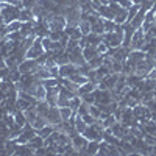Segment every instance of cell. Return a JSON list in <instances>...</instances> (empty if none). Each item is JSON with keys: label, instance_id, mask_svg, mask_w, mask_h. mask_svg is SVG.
Returning a JSON list of instances; mask_svg holds the SVG:
<instances>
[{"label": "cell", "instance_id": "obj_19", "mask_svg": "<svg viewBox=\"0 0 156 156\" xmlns=\"http://www.w3.org/2000/svg\"><path fill=\"white\" fill-rule=\"evenodd\" d=\"M48 109H50V105L47 103V100H41V101L36 103V111H37L39 115H44L45 117V114L48 112Z\"/></svg>", "mask_w": 156, "mask_h": 156}, {"label": "cell", "instance_id": "obj_3", "mask_svg": "<svg viewBox=\"0 0 156 156\" xmlns=\"http://www.w3.org/2000/svg\"><path fill=\"white\" fill-rule=\"evenodd\" d=\"M44 51H45V50H44V47H42L41 37H36L34 42H33V45L27 50V53H25V58H28V59H36L37 56H41Z\"/></svg>", "mask_w": 156, "mask_h": 156}, {"label": "cell", "instance_id": "obj_29", "mask_svg": "<svg viewBox=\"0 0 156 156\" xmlns=\"http://www.w3.org/2000/svg\"><path fill=\"white\" fill-rule=\"evenodd\" d=\"M30 125H31L34 129H41L42 126H45V125H47V120H45V117H44V115H37V117H36V119H34Z\"/></svg>", "mask_w": 156, "mask_h": 156}, {"label": "cell", "instance_id": "obj_8", "mask_svg": "<svg viewBox=\"0 0 156 156\" xmlns=\"http://www.w3.org/2000/svg\"><path fill=\"white\" fill-rule=\"evenodd\" d=\"M20 27H22V22H20L19 19H17V20H12V22H9V23H6L5 27H3V31H2L3 37H6V34H9V33L20 31Z\"/></svg>", "mask_w": 156, "mask_h": 156}, {"label": "cell", "instance_id": "obj_18", "mask_svg": "<svg viewBox=\"0 0 156 156\" xmlns=\"http://www.w3.org/2000/svg\"><path fill=\"white\" fill-rule=\"evenodd\" d=\"M69 80H72V81L76 83L78 86H81V84H84V83L89 81V78H87V75H83V73H80V72H75V73H72V75L69 76Z\"/></svg>", "mask_w": 156, "mask_h": 156}, {"label": "cell", "instance_id": "obj_11", "mask_svg": "<svg viewBox=\"0 0 156 156\" xmlns=\"http://www.w3.org/2000/svg\"><path fill=\"white\" fill-rule=\"evenodd\" d=\"M97 89V83L94 81H87L84 84H81L80 87H78V95H83V94H89V92H94V90Z\"/></svg>", "mask_w": 156, "mask_h": 156}, {"label": "cell", "instance_id": "obj_40", "mask_svg": "<svg viewBox=\"0 0 156 156\" xmlns=\"http://www.w3.org/2000/svg\"><path fill=\"white\" fill-rule=\"evenodd\" d=\"M20 2H22V6H23V8L31 9V8L37 3V0H20Z\"/></svg>", "mask_w": 156, "mask_h": 156}, {"label": "cell", "instance_id": "obj_14", "mask_svg": "<svg viewBox=\"0 0 156 156\" xmlns=\"http://www.w3.org/2000/svg\"><path fill=\"white\" fill-rule=\"evenodd\" d=\"M19 20L20 22H30V20H36L34 16H33V11L28 9V8H22L19 11Z\"/></svg>", "mask_w": 156, "mask_h": 156}, {"label": "cell", "instance_id": "obj_30", "mask_svg": "<svg viewBox=\"0 0 156 156\" xmlns=\"http://www.w3.org/2000/svg\"><path fill=\"white\" fill-rule=\"evenodd\" d=\"M101 120H103V128H105V129H106V128H111V126L117 122V119H115L114 114H108L105 119H101Z\"/></svg>", "mask_w": 156, "mask_h": 156}, {"label": "cell", "instance_id": "obj_5", "mask_svg": "<svg viewBox=\"0 0 156 156\" xmlns=\"http://www.w3.org/2000/svg\"><path fill=\"white\" fill-rule=\"evenodd\" d=\"M87 139L81 134V133H78L72 137V145L73 148L76 150V153H86V147H87Z\"/></svg>", "mask_w": 156, "mask_h": 156}, {"label": "cell", "instance_id": "obj_28", "mask_svg": "<svg viewBox=\"0 0 156 156\" xmlns=\"http://www.w3.org/2000/svg\"><path fill=\"white\" fill-rule=\"evenodd\" d=\"M42 84H44V87H45V89L56 87V86H59V78H55V76L45 78V80H42Z\"/></svg>", "mask_w": 156, "mask_h": 156}, {"label": "cell", "instance_id": "obj_35", "mask_svg": "<svg viewBox=\"0 0 156 156\" xmlns=\"http://www.w3.org/2000/svg\"><path fill=\"white\" fill-rule=\"evenodd\" d=\"M41 41H42V47H44V50L48 51V50L51 48V42H53V41H51L48 36H42V37H41Z\"/></svg>", "mask_w": 156, "mask_h": 156}, {"label": "cell", "instance_id": "obj_32", "mask_svg": "<svg viewBox=\"0 0 156 156\" xmlns=\"http://www.w3.org/2000/svg\"><path fill=\"white\" fill-rule=\"evenodd\" d=\"M139 9H140V5H136V3H133L131 6L128 8V22L133 20V17L139 12Z\"/></svg>", "mask_w": 156, "mask_h": 156}, {"label": "cell", "instance_id": "obj_41", "mask_svg": "<svg viewBox=\"0 0 156 156\" xmlns=\"http://www.w3.org/2000/svg\"><path fill=\"white\" fill-rule=\"evenodd\" d=\"M81 117H83V120H84L87 125H92V123L95 122V117H94V115H90L89 112H87V114H84V115H81Z\"/></svg>", "mask_w": 156, "mask_h": 156}, {"label": "cell", "instance_id": "obj_2", "mask_svg": "<svg viewBox=\"0 0 156 156\" xmlns=\"http://www.w3.org/2000/svg\"><path fill=\"white\" fill-rule=\"evenodd\" d=\"M145 45V33L142 31V28H136L133 33L131 42H129V48L131 50H142Z\"/></svg>", "mask_w": 156, "mask_h": 156}, {"label": "cell", "instance_id": "obj_12", "mask_svg": "<svg viewBox=\"0 0 156 156\" xmlns=\"http://www.w3.org/2000/svg\"><path fill=\"white\" fill-rule=\"evenodd\" d=\"M103 22H105L103 17H98L95 22H92V23H90V31L97 33V34H103V33H105V25H103Z\"/></svg>", "mask_w": 156, "mask_h": 156}, {"label": "cell", "instance_id": "obj_9", "mask_svg": "<svg viewBox=\"0 0 156 156\" xmlns=\"http://www.w3.org/2000/svg\"><path fill=\"white\" fill-rule=\"evenodd\" d=\"M45 95H47V89L44 87L42 81L41 83H37L34 90H33V97L37 100V101H41V100H45Z\"/></svg>", "mask_w": 156, "mask_h": 156}, {"label": "cell", "instance_id": "obj_31", "mask_svg": "<svg viewBox=\"0 0 156 156\" xmlns=\"http://www.w3.org/2000/svg\"><path fill=\"white\" fill-rule=\"evenodd\" d=\"M78 28L81 30L83 36H87L90 33V22L89 20H80V23H78Z\"/></svg>", "mask_w": 156, "mask_h": 156}, {"label": "cell", "instance_id": "obj_34", "mask_svg": "<svg viewBox=\"0 0 156 156\" xmlns=\"http://www.w3.org/2000/svg\"><path fill=\"white\" fill-rule=\"evenodd\" d=\"M103 25H105V33H112L114 28H115V22L112 19H105Z\"/></svg>", "mask_w": 156, "mask_h": 156}, {"label": "cell", "instance_id": "obj_37", "mask_svg": "<svg viewBox=\"0 0 156 156\" xmlns=\"http://www.w3.org/2000/svg\"><path fill=\"white\" fill-rule=\"evenodd\" d=\"M56 106H69V98L64 97V95H59L58 97V101H56Z\"/></svg>", "mask_w": 156, "mask_h": 156}, {"label": "cell", "instance_id": "obj_16", "mask_svg": "<svg viewBox=\"0 0 156 156\" xmlns=\"http://www.w3.org/2000/svg\"><path fill=\"white\" fill-rule=\"evenodd\" d=\"M112 20H114L115 23H120V25L126 23V22H128V9H126V8H122V9L114 16Z\"/></svg>", "mask_w": 156, "mask_h": 156}, {"label": "cell", "instance_id": "obj_36", "mask_svg": "<svg viewBox=\"0 0 156 156\" xmlns=\"http://www.w3.org/2000/svg\"><path fill=\"white\" fill-rule=\"evenodd\" d=\"M87 112H89V105H87V103H84V101H81L80 108L76 109V114H78V115H84V114H87Z\"/></svg>", "mask_w": 156, "mask_h": 156}, {"label": "cell", "instance_id": "obj_45", "mask_svg": "<svg viewBox=\"0 0 156 156\" xmlns=\"http://www.w3.org/2000/svg\"><path fill=\"white\" fill-rule=\"evenodd\" d=\"M131 2L136 3V5H140V3H142V0H131Z\"/></svg>", "mask_w": 156, "mask_h": 156}, {"label": "cell", "instance_id": "obj_17", "mask_svg": "<svg viewBox=\"0 0 156 156\" xmlns=\"http://www.w3.org/2000/svg\"><path fill=\"white\" fill-rule=\"evenodd\" d=\"M97 55H100L98 51H97V47H94V45H86V47H83V56H84L86 61H89L90 58H94V56H97Z\"/></svg>", "mask_w": 156, "mask_h": 156}, {"label": "cell", "instance_id": "obj_39", "mask_svg": "<svg viewBox=\"0 0 156 156\" xmlns=\"http://www.w3.org/2000/svg\"><path fill=\"white\" fill-rule=\"evenodd\" d=\"M108 48H109V45L105 44V42H100V44L97 45V51H98L100 55H105L106 51H108Z\"/></svg>", "mask_w": 156, "mask_h": 156}, {"label": "cell", "instance_id": "obj_46", "mask_svg": "<svg viewBox=\"0 0 156 156\" xmlns=\"http://www.w3.org/2000/svg\"><path fill=\"white\" fill-rule=\"evenodd\" d=\"M0 14H2V6H0Z\"/></svg>", "mask_w": 156, "mask_h": 156}, {"label": "cell", "instance_id": "obj_23", "mask_svg": "<svg viewBox=\"0 0 156 156\" xmlns=\"http://www.w3.org/2000/svg\"><path fill=\"white\" fill-rule=\"evenodd\" d=\"M145 56H147V53L145 51H142V50H129V55H128V58L129 59H133V61H140V59H145Z\"/></svg>", "mask_w": 156, "mask_h": 156}, {"label": "cell", "instance_id": "obj_47", "mask_svg": "<svg viewBox=\"0 0 156 156\" xmlns=\"http://www.w3.org/2000/svg\"><path fill=\"white\" fill-rule=\"evenodd\" d=\"M154 69H156V59H154Z\"/></svg>", "mask_w": 156, "mask_h": 156}, {"label": "cell", "instance_id": "obj_43", "mask_svg": "<svg viewBox=\"0 0 156 156\" xmlns=\"http://www.w3.org/2000/svg\"><path fill=\"white\" fill-rule=\"evenodd\" d=\"M148 78H151V80H156V69H151L150 72H148V75H147Z\"/></svg>", "mask_w": 156, "mask_h": 156}, {"label": "cell", "instance_id": "obj_4", "mask_svg": "<svg viewBox=\"0 0 156 156\" xmlns=\"http://www.w3.org/2000/svg\"><path fill=\"white\" fill-rule=\"evenodd\" d=\"M45 120H47V123L53 125V126L62 123V117H61L59 108H58V106H50L48 112L45 114Z\"/></svg>", "mask_w": 156, "mask_h": 156}, {"label": "cell", "instance_id": "obj_20", "mask_svg": "<svg viewBox=\"0 0 156 156\" xmlns=\"http://www.w3.org/2000/svg\"><path fill=\"white\" fill-rule=\"evenodd\" d=\"M59 108V106H58ZM59 112H61V117H62V122H67L72 115H75L76 112L72 109V108H69V106H61L59 108Z\"/></svg>", "mask_w": 156, "mask_h": 156}, {"label": "cell", "instance_id": "obj_38", "mask_svg": "<svg viewBox=\"0 0 156 156\" xmlns=\"http://www.w3.org/2000/svg\"><path fill=\"white\" fill-rule=\"evenodd\" d=\"M64 31H48V37L51 39V41H59L61 36H62Z\"/></svg>", "mask_w": 156, "mask_h": 156}, {"label": "cell", "instance_id": "obj_44", "mask_svg": "<svg viewBox=\"0 0 156 156\" xmlns=\"http://www.w3.org/2000/svg\"><path fill=\"white\" fill-rule=\"evenodd\" d=\"M111 2H112V0H100V3H101V5H109Z\"/></svg>", "mask_w": 156, "mask_h": 156}, {"label": "cell", "instance_id": "obj_7", "mask_svg": "<svg viewBox=\"0 0 156 156\" xmlns=\"http://www.w3.org/2000/svg\"><path fill=\"white\" fill-rule=\"evenodd\" d=\"M59 86L56 87H51V89H47V95H45V100L50 106H56V101H58V97H59Z\"/></svg>", "mask_w": 156, "mask_h": 156}, {"label": "cell", "instance_id": "obj_26", "mask_svg": "<svg viewBox=\"0 0 156 156\" xmlns=\"http://www.w3.org/2000/svg\"><path fill=\"white\" fill-rule=\"evenodd\" d=\"M73 125H75V128H76V131L78 133H83L84 129H86V126H87V123L83 120V117L81 115H75V122H73Z\"/></svg>", "mask_w": 156, "mask_h": 156}, {"label": "cell", "instance_id": "obj_33", "mask_svg": "<svg viewBox=\"0 0 156 156\" xmlns=\"http://www.w3.org/2000/svg\"><path fill=\"white\" fill-rule=\"evenodd\" d=\"M81 100L84 101V103H87V105H95V94L94 92H89V94H83L81 95Z\"/></svg>", "mask_w": 156, "mask_h": 156}, {"label": "cell", "instance_id": "obj_24", "mask_svg": "<svg viewBox=\"0 0 156 156\" xmlns=\"http://www.w3.org/2000/svg\"><path fill=\"white\" fill-rule=\"evenodd\" d=\"M103 59H105V56H103V55H97V56H94V58H90V59L87 61V64L90 66V69H98L101 64H103Z\"/></svg>", "mask_w": 156, "mask_h": 156}, {"label": "cell", "instance_id": "obj_6", "mask_svg": "<svg viewBox=\"0 0 156 156\" xmlns=\"http://www.w3.org/2000/svg\"><path fill=\"white\" fill-rule=\"evenodd\" d=\"M36 67H37V61H36V59H28V58H25V59L19 64V66H17V69H19V72H20L22 75H25V73H33Z\"/></svg>", "mask_w": 156, "mask_h": 156}, {"label": "cell", "instance_id": "obj_1", "mask_svg": "<svg viewBox=\"0 0 156 156\" xmlns=\"http://www.w3.org/2000/svg\"><path fill=\"white\" fill-rule=\"evenodd\" d=\"M103 129L105 128H101V126H98V125H95V123H92V125H87L86 126V129L81 133L87 140H101V136H103Z\"/></svg>", "mask_w": 156, "mask_h": 156}, {"label": "cell", "instance_id": "obj_10", "mask_svg": "<svg viewBox=\"0 0 156 156\" xmlns=\"http://www.w3.org/2000/svg\"><path fill=\"white\" fill-rule=\"evenodd\" d=\"M145 12H147V11H145L144 8H140L139 12L133 17V20L129 22V23H131L134 28H140V27H142V23H144V19H145Z\"/></svg>", "mask_w": 156, "mask_h": 156}, {"label": "cell", "instance_id": "obj_27", "mask_svg": "<svg viewBox=\"0 0 156 156\" xmlns=\"http://www.w3.org/2000/svg\"><path fill=\"white\" fill-rule=\"evenodd\" d=\"M53 131H55V126H53V125H50V123H47V125H45V126H42L41 129H37V134L41 136V137H44V139H45V137H48Z\"/></svg>", "mask_w": 156, "mask_h": 156}, {"label": "cell", "instance_id": "obj_42", "mask_svg": "<svg viewBox=\"0 0 156 156\" xmlns=\"http://www.w3.org/2000/svg\"><path fill=\"white\" fill-rule=\"evenodd\" d=\"M115 2L119 3V5L122 6V8H126V9H128L129 6L133 5V2H131V0H115Z\"/></svg>", "mask_w": 156, "mask_h": 156}, {"label": "cell", "instance_id": "obj_21", "mask_svg": "<svg viewBox=\"0 0 156 156\" xmlns=\"http://www.w3.org/2000/svg\"><path fill=\"white\" fill-rule=\"evenodd\" d=\"M100 147V140H89L86 147V154H97Z\"/></svg>", "mask_w": 156, "mask_h": 156}, {"label": "cell", "instance_id": "obj_13", "mask_svg": "<svg viewBox=\"0 0 156 156\" xmlns=\"http://www.w3.org/2000/svg\"><path fill=\"white\" fill-rule=\"evenodd\" d=\"M97 11H98L100 17H103V19H114V11L111 9L109 5H100V8Z\"/></svg>", "mask_w": 156, "mask_h": 156}, {"label": "cell", "instance_id": "obj_22", "mask_svg": "<svg viewBox=\"0 0 156 156\" xmlns=\"http://www.w3.org/2000/svg\"><path fill=\"white\" fill-rule=\"evenodd\" d=\"M28 145H30V147H33V148H34V151H36L37 148L44 147V137H41L39 134H36L34 137H31V139H30Z\"/></svg>", "mask_w": 156, "mask_h": 156}, {"label": "cell", "instance_id": "obj_15", "mask_svg": "<svg viewBox=\"0 0 156 156\" xmlns=\"http://www.w3.org/2000/svg\"><path fill=\"white\" fill-rule=\"evenodd\" d=\"M86 37H87V45L97 47L100 42H103V34H97V33H92V31H90Z\"/></svg>", "mask_w": 156, "mask_h": 156}, {"label": "cell", "instance_id": "obj_25", "mask_svg": "<svg viewBox=\"0 0 156 156\" xmlns=\"http://www.w3.org/2000/svg\"><path fill=\"white\" fill-rule=\"evenodd\" d=\"M30 106H33V103H30L28 100H25V98H22V97H17V100H16V111H17V109L25 111V109H28Z\"/></svg>", "mask_w": 156, "mask_h": 156}]
</instances>
